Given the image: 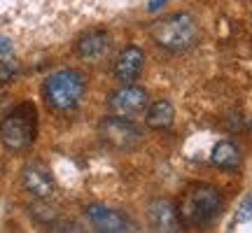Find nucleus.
<instances>
[{
	"label": "nucleus",
	"instance_id": "1",
	"mask_svg": "<svg viewBox=\"0 0 252 233\" xmlns=\"http://www.w3.org/2000/svg\"><path fill=\"white\" fill-rule=\"evenodd\" d=\"M224 205L220 189L213 184H191L178 201V219L180 226H206L210 224Z\"/></svg>",
	"mask_w": 252,
	"mask_h": 233
},
{
	"label": "nucleus",
	"instance_id": "2",
	"mask_svg": "<svg viewBox=\"0 0 252 233\" xmlns=\"http://www.w3.org/2000/svg\"><path fill=\"white\" fill-rule=\"evenodd\" d=\"M37 133V119L35 108L31 103H24L9 112L0 121V143L7 147L9 152H24L28 149Z\"/></svg>",
	"mask_w": 252,
	"mask_h": 233
},
{
	"label": "nucleus",
	"instance_id": "3",
	"mask_svg": "<svg viewBox=\"0 0 252 233\" xmlns=\"http://www.w3.org/2000/svg\"><path fill=\"white\" fill-rule=\"evenodd\" d=\"M152 37L157 45L168 49V52H185L191 45H196L198 28H196V21L189 14L178 12V14L159 19L152 26Z\"/></svg>",
	"mask_w": 252,
	"mask_h": 233
},
{
	"label": "nucleus",
	"instance_id": "4",
	"mask_svg": "<svg viewBox=\"0 0 252 233\" xmlns=\"http://www.w3.org/2000/svg\"><path fill=\"white\" fill-rule=\"evenodd\" d=\"M47 105L56 112H68L77 108V103L84 96V77L77 70H59L49 75L42 87Z\"/></svg>",
	"mask_w": 252,
	"mask_h": 233
},
{
	"label": "nucleus",
	"instance_id": "5",
	"mask_svg": "<svg viewBox=\"0 0 252 233\" xmlns=\"http://www.w3.org/2000/svg\"><path fill=\"white\" fill-rule=\"evenodd\" d=\"M100 138L115 149H133L140 145L143 133L140 128L126 116H105L100 121Z\"/></svg>",
	"mask_w": 252,
	"mask_h": 233
},
{
	"label": "nucleus",
	"instance_id": "6",
	"mask_svg": "<svg viewBox=\"0 0 252 233\" xmlns=\"http://www.w3.org/2000/svg\"><path fill=\"white\" fill-rule=\"evenodd\" d=\"M147 103H150L147 91L135 87V84H124L122 89H117L110 96V110L119 116H126V119L143 115L147 110Z\"/></svg>",
	"mask_w": 252,
	"mask_h": 233
},
{
	"label": "nucleus",
	"instance_id": "7",
	"mask_svg": "<svg viewBox=\"0 0 252 233\" xmlns=\"http://www.w3.org/2000/svg\"><path fill=\"white\" fill-rule=\"evenodd\" d=\"M87 219L96 231L103 233H124L133 229L128 217L122 215L119 210H112V207L105 205H89L87 207Z\"/></svg>",
	"mask_w": 252,
	"mask_h": 233
},
{
	"label": "nucleus",
	"instance_id": "8",
	"mask_svg": "<svg viewBox=\"0 0 252 233\" xmlns=\"http://www.w3.org/2000/svg\"><path fill=\"white\" fill-rule=\"evenodd\" d=\"M21 184L35 198H47L54 191V177H52L49 168L42 163H28L21 171Z\"/></svg>",
	"mask_w": 252,
	"mask_h": 233
},
{
	"label": "nucleus",
	"instance_id": "9",
	"mask_svg": "<svg viewBox=\"0 0 252 233\" xmlns=\"http://www.w3.org/2000/svg\"><path fill=\"white\" fill-rule=\"evenodd\" d=\"M143 65H145V54L140 47H124L122 54L117 56L115 61V77H117L122 84H133L140 72H143Z\"/></svg>",
	"mask_w": 252,
	"mask_h": 233
},
{
	"label": "nucleus",
	"instance_id": "10",
	"mask_svg": "<svg viewBox=\"0 0 252 233\" xmlns=\"http://www.w3.org/2000/svg\"><path fill=\"white\" fill-rule=\"evenodd\" d=\"M147 217H150V226H152L154 231H178V226H180L175 205H173L171 201H163V198L150 203Z\"/></svg>",
	"mask_w": 252,
	"mask_h": 233
},
{
	"label": "nucleus",
	"instance_id": "11",
	"mask_svg": "<svg viewBox=\"0 0 252 233\" xmlns=\"http://www.w3.org/2000/svg\"><path fill=\"white\" fill-rule=\"evenodd\" d=\"M108 49H110V35L105 30H89V33L80 35L77 45H75V52L82 58H87V61H96L100 56H105Z\"/></svg>",
	"mask_w": 252,
	"mask_h": 233
},
{
	"label": "nucleus",
	"instance_id": "12",
	"mask_svg": "<svg viewBox=\"0 0 252 233\" xmlns=\"http://www.w3.org/2000/svg\"><path fill=\"white\" fill-rule=\"evenodd\" d=\"M210 161H213V166L222 168V171H236V168L241 166V149H238L234 143L222 140V143H217L215 147H213Z\"/></svg>",
	"mask_w": 252,
	"mask_h": 233
},
{
	"label": "nucleus",
	"instance_id": "13",
	"mask_svg": "<svg viewBox=\"0 0 252 233\" xmlns=\"http://www.w3.org/2000/svg\"><path fill=\"white\" fill-rule=\"evenodd\" d=\"M173 119H175V110H173V105L168 100H157V103H152V105L147 108V116H145L147 126L154 128V131L171 128Z\"/></svg>",
	"mask_w": 252,
	"mask_h": 233
},
{
	"label": "nucleus",
	"instance_id": "14",
	"mask_svg": "<svg viewBox=\"0 0 252 233\" xmlns=\"http://www.w3.org/2000/svg\"><path fill=\"white\" fill-rule=\"evenodd\" d=\"M19 75V63L7 54H0V84L14 82V77Z\"/></svg>",
	"mask_w": 252,
	"mask_h": 233
},
{
	"label": "nucleus",
	"instance_id": "15",
	"mask_svg": "<svg viewBox=\"0 0 252 233\" xmlns=\"http://www.w3.org/2000/svg\"><path fill=\"white\" fill-rule=\"evenodd\" d=\"M252 219V194L241 201V205H238V212L234 217V224H243V222H250Z\"/></svg>",
	"mask_w": 252,
	"mask_h": 233
},
{
	"label": "nucleus",
	"instance_id": "16",
	"mask_svg": "<svg viewBox=\"0 0 252 233\" xmlns=\"http://www.w3.org/2000/svg\"><path fill=\"white\" fill-rule=\"evenodd\" d=\"M31 212H33V217H35V219H40L42 224L54 222V217H56L54 210H52V207H47V205H33V207H31Z\"/></svg>",
	"mask_w": 252,
	"mask_h": 233
},
{
	"label": "nucleus",
	"instance_id": "17",
	"mask_svg": "<svg viewBox=\"0 0 252 233\" xmlns=\"http://www.w3.org/2000/svg\"><path fill=\"white\" fill-rule=\"evenodd\" d=\"M9 49H12V42H9V37L0 35V54H9Z\"/></svg>",
	"mask_w": 252,
	"mask_h": 233
},
{
	"label": "nucleus",
	"instance_id": "18",
	"mask_svg": "<svg viewBox=\"0 0 252 233\" xmlns=\"http://www.w3.org/2000/svg\"><path fill=\"white\" fill-rule=\"evenodd\" d=\"M250 128H252V121H250Z\"/></svg>",
	"mask_w": 252,
	"mask_h": 233
}]
</instances>
